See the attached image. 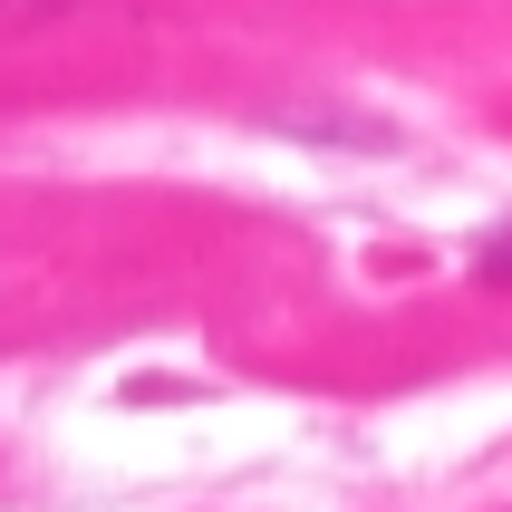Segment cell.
<instances>
[{
  "label": "cell",
  "instance_id": "1",
  "mask_svg": "<svg viewBox=\"0 0 512 512\" xmlns=\"http://www.w3.org/2000/svg\"><path fill=\"white\" fill-rule=\"evenodd\" d=\"M474 271H484V281H512V223H503V232H493L484 252H474Z\"/></svg>",
  "mask_w": 512,
  "mask_h": 512
}]
</instances>
